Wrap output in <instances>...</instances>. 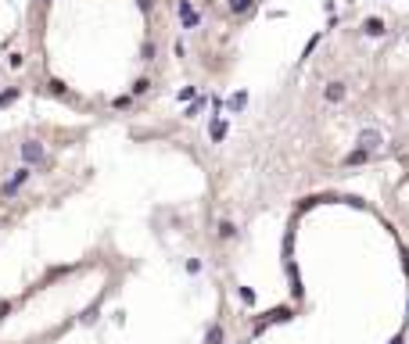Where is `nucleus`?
I'll return each mask as SVG.
<instances>
[{"mask_svg": "<svg viewBox=\"0 0 409 344\" xmlns=\"http://www.w3.org/2000/svg\"><path fill=\"white\" fill-rule=\"evenodd\" d=\"M22 155H25V162H44V158H47V151L39 147V143H25V147H22Z\"/></svg>", "mask_w": 409, "mask_h": 344, "instance_id": "obj_1", "label": "nucleus"}, {"mask_svg": "<svg viewBox=\"0 0 409 344\" xmlns=\"http://www.w3.org/2000/svg\"><path fill=\"white\" fill-rule=\"evenodd\" d=\"M25 179H29V169H18V172H15V179H11V183H4V198H11Z\"/></svg>", "mask_w": 409, "mask_h": 344, "instance_id": "obj_2", "label": "nucleus"}, {"mask_svg": "<svg viewBox=\"0 0 409 344\" xmlns=\"http://www.w3.org/2000/svg\"><path fill=\"white\" fill-rule=\"evenodd\" d=\"M377 143H381V133H377V129H366V133L359 136V147H362V151H374Z\"/></svg>", "mask_w": 409, "mask_h": 344, "instance_id": "obj_3", "label": "nucleus"}, {"mask_svg": "<svg viewBox=\"0 0 409 344\" xmlns=\"http://www.w3.org/2000/svg\"><path fill=\"white\" fill-rule=\"evenodd\" d=\"M326 101H331V104H338V101H345V83H331V86H326V93H323Z\"/></svg>", "mask_w": 409, "mask_h": 344, "instance_id": "obj_4", "label": "nucleus"}, {"mask_svg": "<svg viewBox=\"0 0 409 344\" xmlns=\"http://www.w3.org/2000/svg\"><path fill=\"white\" fill-rule=\"evenodd\" d=\"M366 32H370V36H381V32H384V22H381V18H366Z\"/></svg>", "mask_w": 409, "mask_h": 344, "instance_id": "obj_5", "label": "nucleus"}, {"mask_svg": "<svg viewBox=\"0 0 409 344\" xmlns=\"http://www.w3.org/2000/svg\"><path fill=\"white\" fill-rule=\"evenodd\" d=\"M366 158H370V151H352V155H348V165H359V162H366Z\"/></svg>", "mask_w": 409, "mask_h": 344, "instance_id": "obj_6", "label": "nucleus"}, {"mask_svg": "<svg viewBox=\"0 0 409 344\" xmlns=\"http://www.w3.org/2000/svg\"><path fill=\"white\" fill-rule=\"evenodd\" d=\"M180 15H183V22H187V25H194V22H197V15L190 11V4H180Z\"/></svg>", "mask_w": 409, "mask_h": 344, "instance_id": "obj_7", "label": "nucleus"}, {"mask_svg": "<svg viewBox=\"0 0 409 344\" xmlns=\"http://www.w3.org/2000/svg\"><path fill=\"white\" fill-rule=\"evenodd\" d=\"M209 344H223V326H212V330H209Z\"/></svg>", "mask_w": 409, "mask_h": 344, "instance_id": "obj_8", "label": "nucleus"}, {"mask_svg": "<svg viewBox=\"0 0 409 344\" xmlns=\"http://www.w3.org/2000/svg\"><path fill=\"white\" fill-rule=\"evenodd\" d=\"M219 237H223V240L233 237V222H223V226H219Z\"/></svg>", "mask_w": 409, "mask_h": 344, "instance_id": "obj_9", "label": "nucleus"}, {"mask_svg": "<svg viewBox=\"0 0 409 344\" xmlns=\"http://www.w3.org/2000/svg\"><path fill=\"white\" fill-rule=\"evenodd\" d=\"M391 344H402V340H391Z\"/></svg>", "mask_w": 409, "mask_h": 344, "instance_id": "obj_10", "label": "nucleus"}]
</instances>
